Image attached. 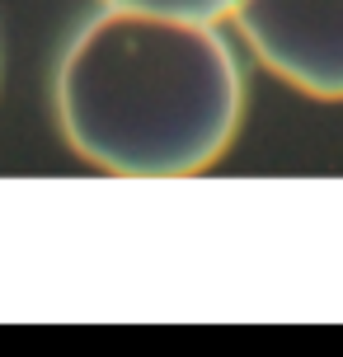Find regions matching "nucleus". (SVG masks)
<instances>
[{"label":"nucleus","instance_id":"1","mask_svg":"<svg viewBox=\"0 0 343 357\" xmlns=\"http://www.w3.org/2000/svg\"><path fill=\"white\" fill-rule=\"evenodd\" d=\"M52 99L66 146L94 169L183 178L235 142L245 80L217 24L104 5L66 43Z\"/></svg>","mask_w":343,"mask_h":357},{"label":"nucleus","instance_id":"2","mask_svg":"<svg viewBox=\"0 0 343 357\" xmlns=\"http://www.w3.org/2000/svg\"><path fill=\"white\" fill-rule=\"evenodd\" d=\"M231 24L277 80L343 104V0H231Z\"/></svg>","mask_w":343,"mask_h":357},{"label":"nucleus","instance_id":"3","mask_svg":"<svg viewBox=\"0 0 343 357\" xmlns=\"http://www.w3.org/2000/svg\"><path fill=\"white\" fill-rule=\"evenodd\" d=\"M104 5H123V10H155V15L202 19V24H221V19H231V0H104Z\"/></svg>","mask_w":343,"mask_h":357}]
</instances>
